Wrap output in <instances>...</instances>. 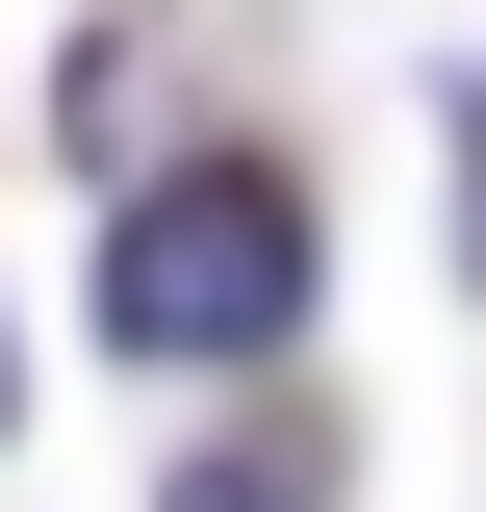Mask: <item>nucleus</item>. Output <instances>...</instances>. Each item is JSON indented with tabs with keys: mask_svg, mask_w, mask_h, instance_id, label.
I'll return each mask as SVG.
<instances>
[{
	"mask_svg": "<svg viewBox=\"0 0 486 512\" xmlns=\"http://www.w3.org/2000/svg\"><path fill=\"white\" fill-rule=\"evenodd\" d=\"M180 512H333V461H205Z\"/></svg>",
	"mask_w": 486,
	"mask_h": 512,
	"instance_id": "2",
	"label": "nucleus"
},
{
	"mask_svg": "<svg viewBox=\"0 0 486 512\" xmlns=\"http://www.w3.org/2000/svg\"><path fill=\"white\" fill-rule=\"evenodd\" d=\"M0 410H26V359H0Z\"/></svg>",
	"mask_w": 486,
	"mask_h": 512,
	"instance_id": "3",
	"label": "nucleus"
},
{
	"mask_svg": "<svg viewBox=\"0 0 486 512\" xmlns=\"http://www.w3.org/2000/svg\"><path fill=\"white\" fill-rule=\"evenodd\" d=\"M103 333L128 359H282L307 333V180L282 154H180L128 205V256H103Z\"/></svg>",
	"mask_w": 486,
	"mask_h": 512,
	"instance_id": "1",
	"label": "nucleus"
}]
</instances>
